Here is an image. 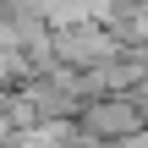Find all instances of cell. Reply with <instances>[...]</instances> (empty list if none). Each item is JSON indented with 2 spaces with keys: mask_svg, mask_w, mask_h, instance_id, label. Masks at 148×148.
Returning a JSON list of instances; mask_svg holds the SVG:
<instances>
[{
  "mask_svg": "<svg viewBox=\"0 0 148 148\" xmlns=\"http://www.w3.org/2000/svg\"><path fill=\"white\" fill-rule=\"evenodd\" d=\"M148 132V115H143V99L137 93H104V99H88L82 115H77V137L93 148H115L126 137Z\"/></svg>",
  "mask_w": 148,
  "mask_h": 148,
  "instance_id": "6da1fadb",
  "label": "cell"
},
{
  "mask_svg": "<svg viewBox=\"0 0 148 148\" xmlns=\"http://www.w3.org/2000/svg\"><path fill=\"white\" fill-rule=\"evenodd\" d=\"M49 44H55V60H60V66H71V71H99V66H110V60H121V55H126V44H121L104 22L55 27V33H49Z\"/></svg>",
  "mask_w": 148,
  "mask_h": 148,
  "instance_id": "7a4b0ae2",
  "label": "cell"
},
{
  "mask_svg": "<svg viewBox=\"0 0 148 148\" xmlns=\"http://www.w3.org/2000/svg\"><path fill=\"white\" fill-rule=\"evenodd\" d=\"M33 77V66L22 60V55H11V49H0V93H16L22 82Z\"/></svg>",
  "mask_w": 148,
  "mask_h": 148,
  "instance_id": "3957f363",
  "label": "cell"
}]
</instances>
